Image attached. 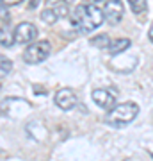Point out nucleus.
Here are the masks:
<instances>
[{
    "mask_svg": "<svg viewBox=\"0 0 153 161\" xmlns=\"http://www.w3.org/2000/svg\"><path fill=\"white\" fill-rule=\"evenodd\" d=\"M103 20V13L100 6H94V4H82V6H77L73 9V14H71V25H73L75 31H79L82 34H89L94 29H98Z\"/></svg>",
    "mask_w": 153,
    "mask_h": 161,
    "instance_id": "1",
    "label": "nucleus"
},
{
    "mask_svg": "<svg viewBox=\"0 0 153 161\" xmlns=\"http://www.w3.org/2000/svg\"><path fill=\"white\" fill-rule=\"evenodd\" d=\"M137 115H139V106L135 102H123L114 106L109 111L105 116V122L112 127H123L126 124H130Z\"/></svg>",
    "mask_w": 153,
    "mask_h": 161,
    "instance_id": "2",
    "label": "nucleus"
},
{
    "mask_svg": "<svg viewBox=\"0 0 153 161\" xmlns=\"http://www.w3.org/2000/svg\"><path fill=\"white\" fill-rule=\"evenodd\" d=\"M52 52V47L46 40H41V41H34L23 50V61L28 64H38V63H43Z\"/></svg>",
    "mask_w": 153,
    "mask_h": 161,
    "instance_id": "3",
    "label": "nucleus"
},
{
    "mask_svg": "<svg viewBox=\"0 0 153 161\" xmlns=\"http://www.w3.org/2000/svg\"><path fill=\"white\" fill-rule=\"evenodd\" d=\"M14 43L20 45H27V43H34V40L38 38V29L34 23L30 22H22L14 27Z\"/></svg>",
    "mask_w": 153,
    "mask_h": 161,
    "instance_id": "4",
    "label": "nucleus"
},
{
    "mask_svg": "<svg viewBox=\"0 0 153 161\" xmlns=\"http://www.w3.org/2000/svg\"><path fill=\"white\" fill-rule=\"evenodd\" d=\"M91 98L96 102L98 108L107 109V111H110L114 106H116V92L110 90V88H98V90H93Z\"/></svg>",
    "mask_w": 153,
    "mask_h": 161,
    "instance_id": "5",
    "label": "nucleus"
},
{
    "mask_svg": "<svg viewBox=\"0 0 153 161\" xmlns=\"http://www.w3.org/2000/svg\"><path fill=\"white\" fill-rule=\"evenodd\" d=\"M103 20H107L110 25H118L121 18L125 16V7L121 2L114 0V2H103Z\"/></svg>",
    "mask_w": 153,
    "mask_h": 161,
    "instance_id": "6",
    "label": "nucleus"
},
{
    "mask_svg": "<svg viewBox=\"0 0 153 161\" xmlns=\"http://www.w3.org/2000/svg\"><path fill=\"white\" fill-rule=\"evenodd\" d=\"M55 106L57 108H61L63 111H69L73 109L75 106L79 104V98H77V95H75L73 90H69V88H63V90H59V92L55 93Z\"/></svg>",
    "mask_w": 153,
    "mask_h": 161,
    "instance_id": "7",
    "label": "nucleus"
},
{
    "mask_svg": "<svg viewBox=\"0 0 153 161\" xmlns=\"http://www.w3.org/2000/svg\"><path fill=\"white\" fill-rule=\"evenodd\" d=\"M128 47H130V40H126V38L123 40V38H121V40L112 41V43L107 47V48H109V54H112V56H118V54H121L123 50H126Z\"/></svg>",
    "mask_w": 153,
    "mask_h": 161,
    "instance_id": "8",
    "label": "nucleus"
},
{
    "mask_svg": "<svg viewBox=\"0 0 153 161\" xmlns=\"http://www.w3.org/2000/svg\"><path fill=\"white\" fill-rule=\"evenodd\" d=\"M0 45L2 47H13L14 45V32L7 27L0 29Z\"/></svg>",
    "mask_w": 153,
    "mask_h": 161,
    "instance_id": "9",
    "label": "nucleus"
},
{
    "mask_svg": "<svg viewBox=\"0 0 153 161\" xmlns=\"http://www.w3.org/2000/svg\"><path fill=\"white\" fill-rule=\"evenodd\" d=\"M41 20L45 23H48V25H52V23H55L57 20H59V14L55 13L54 7H46L45 11L41 13Z\"/></svg>",
    "mask_w": 153,
    "mask_h": 161,
    "instance_id": "10",
    "label": "nucleus"
},
{
    "mask_svg": "<svg viewBox=\"0 0 153 161\" xmlns=\"http://www.w3.org/2000/svg\"><path fill=\"white\" fill-rule=\"evenodd\" d=\"M11 70H13V61H11V59H7L6 56H2V54H0V77L7 75Z\"/></svg>",
    "mask_w": 153,
    "mask_h": 161,
    "instance_id": "11",
    "label": "nucleus"
},
{
    "mask_svg": "<svg viewBox=\"0 0 153 161\" xmlns=\"http://www.w3.org/2000/svg\"><path fill=\"white\" fill-rule=\"evenodd\" d=\"M130 9L135 14H142V13L148 9V4L144 0H130Z\"/></svg>",
    "mask_w": 153,
    "mask_h": 161,
    "instance_id": "12",
    "label": "nucleus"
},
{
    "mask_svg": "<svg viewBox=\"0 0 153 161\" xmlns=\"http://www.w3.org/2000/svg\"><path fill=\"white\" fill-rule=\"evenodd\" d=\"M91 45H96V47H100V48H103V47L110 45V40H109L107 34H100V36H94V38L91 40Z\"/></svg>",
    "mask_w": 153,
    "mask_h": 161,
    "instance_id": "13",
    "label": "nucleus"
},
{
    "mask_svg": "<svg viewBox=\"0 0 153 161\" xmlns=\"http://www.w3.org/2000/svg\"><path fill=\"white\" fill-rule=\"evenodd\" d=\"M0 18L2 20H11V16H9V7L6 6V2H0Z\"/></svg>",
    "mask_w": 153,
    "mask_h": 161,
    "instance_id": "14",
    "label": "nucleus"
},
{
    "mask_svg": "<svg viewBox=\"0 0 153 161\" xmlns=\"http://www.w3.org/2000/svg\"><path fill=\"white\" fill-rule=\"evenodd\" d=\"M148 36H150V40L153 41V22H151V25H150V31H148Z\"/></svg>",
    "mask_w": 153,
    "mask_h": 161,
    "instance_id": "15",
    "label": "nucleus"
},
{
    "mask_svg": "<svg viewBox=\"0 0 153 161\" xmlns=\"http://www.w3.org/2000/svg\"><path fill=\"white\" fill-rule=\"evenodd\" d=\"M123 161H132V159H123Z\"/></svg>",
    "mask_w": 153,
    "mask_h": 161,
    "instance_id": "16",
    "label": "nucleus"
},
{
    "mask_svg": "<svg viewBox=\"0 0 153 161\" xmlns=\"http://www.w3.org/2000/svg\"><path fill=\"white\" fill-rule=\"evenodd\" d=\"M151 158H153V156H151Z\"/></svg>",
    "mask_w": 153,
    "mask_h": 161,
    "instance_id": "17",
    "label": "nucleus"
}]
</instances>
